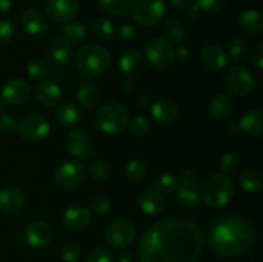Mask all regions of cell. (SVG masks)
Segmentation results:
<instances>
[{
	"instance_id": "50",
	"label": "cell",
	"mask_w": 263,
	"mask_h": 262,
	"mask_svg": "<svg viewBox=\"0 0 263 262\" xmlns=\"http://www.w3.org/2000/svg\"><path fill=\"white\" fill-rule=\"evenodd\" d=\"M197 172L193 169H185L181 171L180 175V181L184 188H193L195 186V182H197Z\"/></svg>"
},
{
	"instance_id": "44",
	"label": "cell",
	"mask_w": 263,
	"mask_h": 262,
	"mask_svg": "<svg viewBox=\"0 0 263 262\" xmlns=\"http://www.w3.org/2000/svg\"><path fill=\"white\" fill-rule=\"evenodd\" d=\"M128 127H130L131 134L136 136H143L145 134H148V131L151 130V123H149L148 118L144 117V116H136L133 120L130 121V123H127Z\"/></svg>"
},
{
	"instance_id": "46",
	"label": "cell",
	"mask_w": 263,
	"mask_h": 262,
	"mask_svg": "<svg viewBox=\"0 0 263 262\" xmlns=\"http://www.w3.org/2000/svg\"><path fill=\"white\" fill-rule=\"evenodd\" d=\"M199 10L208 13V14H216L221 12L225 4V0H194Z\"/></svg>"
},
{
	"instance_id": "37",
	"label": "cell",
	"mask_w": 263,
	"mask_h": 262,
	"mask_svg": "<svg viewBox=\"0 0 263 262\" xmlns=\"http://www.w3.org/2000/svg\"><path fill=\"white\" fill-rule=\"evenodd\" d=\"M63 33L69 41L79 43L82 41L87 35V27L81 22H71L67 23L63 27Z\"/></svg>"
},
{
	"instance_id": "30",
	"label": "cell",
	"mask_w": 263,
	"mask_h": 262,
	"mask_svg": "<svg viewBox=\"0 0 263 262\" xmlns=\"http://www.w3.org/2000/svg\"><path fill=\"white\" fill-rule=\"evenodd\" d=\"M239 182L246 192L256 193L262 188L263 175L258 169L249 167L241 172L240 176H239Z\"/></svg>"
},
{
	"instance_id": "42",
	"label": "cell",
	"mask_w": 263,
	"mask_h": 262,
	"mask_svg": "<svg viewBox=\"0 0 263 262\" xmlns=\"http://www.w3.org/2000/svg\"><path fill=\"white\" fill-rule=\"evenodd\" d=\"M112 208V202L105 195H97L90 200V212L94 215L103 216L108 213Z\"/></svg>"
},
{
	"instance_id": "26",
	"label": "cell",
	"mask_w": 263,
	"mask_h": 262,
	"mask_svg": "<svg viewBox=\"0 0 263 262\" xmlns=\"http://www.w3.org/2000/svg\"><path fill=\"white\" fill-rule=\"evenodd\" d=\"M239 27L249 35H261L263 32V17L256 9H247L239 14Z\"/></svg>"
},
{
	"instance_id": "34",
	"label": "cell",
	"mask_w": 263,
	"mask_h": 262,
	"mask_svg": "<svg viewBox=\"0 0 263 262\" xmlns=\"http://www.w3.org/2000/svg\"><path fill=\"white\" fill-rule=\"evenodd\" d=\"M98 2L105 13L115 17L126 14L130 8V0H98Z\"/></svg>"
},
{
	"instance_id": "1",
	"label": "cell",
	"mask_w": 263,
	"mask_h": 262,
	"mask_svg": "<svg viewBox=\"0 0 263 262\" xmlns=\"http://www.w3.org/2000/svg\"><path fill=\"white\" fill-rule=\"evenodd\" d=\"M203 249V234L194 222L167 218L141 235L138 253L143 262H194Z\"/></svg>"
},
{
	"instance_id": "33",
	"label": "cell",
	"mask_w": 263,
	"mask_h": 262,
	"mask_svg": "<svg viewBox=\"0 0 263 262\" xmlns=\"http://www.w3.org/2000/svg\"><path fill=\"white\" fill-rule=\"evenodd\" d=\"M163 30L170 43H181L186 33L184 25L177 18H168L164 23Z\"/></svg>"
},
{
	"instance_id": "38",
	"label": "cell",
	"mask_w": 263,
	"mask_h": 262,
	"mask_svg": "<svg viewBox=\"0 0 263 262\" xmlns=\"http://www.w3.org/2000/svg\"><path fill=\"white\" fill-rule=\"evenodd\" d=\"M86 174L95 181H105L110 176V167L104 161H92L87 167Z\"/></svg>"
},
{
	"instance_id": "18",
	"label": "cell",
	"mask_w": 263,
	"mask_h": 262,
	"mask_svg": "<svg viewBox=\"0 0 263 262\" xmlns=\"http://www.w3.org/2000/svg\"><path fill=\"white\" fill-rule=\"evenodd\" d=\"M66 149L71 156L87 158L91 156L92 144L89 136L82 131H71L66 138Z\"/></svg>"
},
{
	"instance_id": "14",
	"label": "cell",
	"mask_w": 263,
	"mask_h": 262,
	"mask_svg": "<svg viewBox=\"0 0 263 262\" xmlns=\"http://www.w3.org/2000/svg\"><path fill=\"white\" fill-rule=\"evenodd\" d=\"M2 95L7 103L12 105H22L30 100L32 95V89L27 81L21 79H14L8 81L3 86Z\"/></svg>"
},
{
	"instance_id": "48",
	"label": "cell",
	"mask_w": 263,
	"mask_h": 262,
	"mask_svg": "<svg viewBox=\"0 0 263 262\" xmlns=\"http://www.w3.org/2000/svg\"><path fill=\"white\" fill-rule=\"evenodd\" d=\"M15 35V27L12 21L0 20V45L8 43Z\"/></svg>"
},
{
	"instance_id": "57",
	"label": "cell",
	"mask_w": 263,
	"mask_h": 262,
	"mask_svg": "<svg viewBox=\"0 0 263 262\" xmlns=\"http://www.w3.org/2000/svg\"><path fill=\"white\" fill-rule=\"evenodd\" d=\"M121 90H122L123 92H131L134 90V82L133 80L130 79H126L123 80L122 82H121Z\"/></svg>"
},
{
	"instance_id": "27",
	"label": "cell",
	"mask_w": 263,
	"mask_h": 262,
	"mask_svg": "<svg viewBox=\"0 0 263 262\" xmlns=\"http://www.w3.org/2000/svg\"><path fill=\"white\" fill-rule=\"evenodd\" d=\"M234 100L226 94H218L210 102V115L217 121L228 120L234 112Z\"/></svg>"
},
{
	"instance_id": "58",
	"label": "cell",
	"mask_w": 263,
	"mask_h": 262,
	"mask_svg": "<svg viewBox=\"0 0 263 262\" xmlns=\"http://www.w3.org/2000/svg\"><path fill=\"white\" fill-rule=\"evenodd\" d=\"M13 0H0V14L7 13L12 9Z\"/></svg>"
},
{
	"instance_id": "6",
	"label": "cell",
	"mask_w": 263,
	"mask_h": 262,
	"mask_svg": "<svg viewBox=\"0 0 263 262\" xmlns=\"http://www.w3.org/2000/svg\"><path fill=\"white\" fill-rule=\"evenodd\" d=\"M131 15L138 25L151 27L163 18L166 12L164 0H131Z\"/></svg>"
},
{
	"instance_id": "8",
	"label": "cell",
	"mask_w": 263,
	"mask_h": 262,
	"mask_svg": "<svg viewBox=\"0 0 263 262\" xmlns=\"http://www.w3.org/2000/svg\"><path fill=\"white\" fill-rule=\"evenodd\" d=\"M146 59L156 69L163 71L171 67L176 59L175 48L168 40L162 38H154L145 46Z\"/></svg>"
},
{
	"instance_id": "15",
	"label": "cell",
	"mask_w": 263,
	"mask_h": 262,
	"mask_svg": "<svg viewBox=\"0 0 263 262\" xmlns=\"http://www.w3.org/2000/svg\"><path fill=\"white\" fill-rule=\"evenodd\" d=\"M91 212L81 204H73L64 211L62 223L69 231H82L90 225Z\"/></svg>"
},
{
	"instance_id": "53",
	"label": "cell",
	"mask_w": 263,
	"mask_h": 262,
	"mask_svg": "<svg viewBox=\"0 0 263 262\" xmlns=\"http://www.w3.org/2000/svg\"><path fill=\"white\" fill-rule=\"evenodd\" d=\"M226 131H228L229 135H233V136H238L239 134L241 133V128L239 126L238 121H230L226 126Z\"/></svg>"
},
{
	"instance_id": "22",
	"label": "cell",
	"mask_w": 263,
	"mask_h": 262,
	"mask_svg": "<svg viewBox=\"0 0 263 262\" xmlns=\"http://www.w3.org/2000/svg\"><path fill=\"white\" fill-rule=\"evenodd\" d=\"M139 205L146 215L157 216L163 212L166 203L163 195L156 189H145L139 197Z\"/></svg>"
},
{
	"instance_id": "24",
	"label": "cell",
	"mask_w": 263,
	"mask_h": 262,
	"mask_svg": "<svg viewBox=\"0 0 263 262\" xmlns=\"http://www.w3.org/2000/svg\"><path fill=\"white\" fill-rule=\"evenodd\" d=\"M200 59H202V63L212 71L222 69L228 64V57H226L225 51L222 50L221 46L215 45V44H211L202 49Z\"/></svg>"
},
{
	"instance_id": "40",
	"label": "cell",
	"mask_w": 263,
	"mask_h": 262,
	"mask_svg": "<svg viewBox=\"0 0 263 262\" xmlns=\"http://www.w3.org/2000/svg\"><path fill=\"white\" fill-rule=\"evenodd\" d=\"M172 7L182 13L187 20H195L199 15V8L197 7L194 0H170Z\"/></svg>"
},
{
	"instance_id": "28",
	"label": "cell",
	"mask_w": 263,
	"mask_h": 262,
	"mask_svg": "<svg viewBox=\"0 0 263 262\" xmlns=\"http://www.w3.org/2000/svg\"><path fill=\"white\" fill-rule=\"evenodd\" d=\"M241 131L252 136H261L263 134V113L261 109H252L247 112L239 121Z\"/></svg>"
},
{
	"instance_id": "54",
	"label": "cell",
	"mask_w": 263,
	"mask_h": 262,
	"mask_svg": "<svg viewBox=\"0 0 263 262\" xmlns=\"http://www.w3.org/2000/svg\"><path fill=\"white\" fill-rule=\"evenodd\" d=\"M175 54H176V58H179L180 61H186L190 55V51L186 46H180V48L175 49Z\"/></svg>"
},
{
	"instance_id": "25",
	"label": "cell",
	"mask_w": 263,
	"mask_h": 262,
	"mask_svg": "<svg viewBox=\"0 0 263 262\" xmlns=\"http://www.w3.org/2000/svg\"><path fill=\"white\" fill-rule=\"evenodd\" d=\"M152 116L161 123H172L179 116V109L174 102L168 99H158L152 104Z\"/></svg>"
},
{
	"instance_id": "36",
	"label": "cell",
	"mask_w": 263,
	"mask_h": 262,
	"mask_svg": "<svg viewBox=\"0 0 263 262\" xmlns=\"http://www.w3.org/2000/svg\"><path fill=\"white\" fill-rule=\"evenodd\" d=\"M221 170L225 175H234L241 167V158L235 152H228L221 158Z\"/></svg>"
},
{
	"instance_id": "39",
	"label": "cell",
	"mask_w": 263,
	"mask_h": 262,
	"mask_svg": "<svg viewBox=\"0 0 263 262\" xmlns=\"http://www.w3.org/2000/svg\"><path fill=\"white\" fill-rule=\"evenodd\" d=\"M27 73L30 74L32 79L35 80H45L48 74L50 73V68H49L48 63L43 59H31L27 64Z\"/></svg>"
},
{
	"instance_id": "23",
	"label": "cell",
	"mask_w": 263,
	"mask_h": 262,
	"mask_svg": "<svg viewBox=\"0 0 263 262\" xmlns=\"http://www.w3.org/2000/svg\"><path fill=\"white\" fill-rule=\"evenodd\" d=\"M77 100L85 109H92L97 107L100 99V91L97 85L85 79H80L79 89L76 92Z\"/></svg>"
},
{
	"instance_id": "59",
	"label": "cell",
	"mask_w": 263,
	"mask_h": 262,
	"mask_svg": "<svg viewBox=\"0 0 263 262\" xmlns=\"http://www.w3.org/2000/svg\"><path fill=\"white\" fill-rule=\"evenodd\" d=\"M64 80V73L61 69H55L54 72H51V81L57 82V84H61Z\"/></svg>"
},
{
	"instance_id": "4",
	"label": "cell",
	"mask_w": 263,
	"mask_h": 262,
	"mask_svg": "<svg viewBox=\"0 0 263 262\" xmlns=\"http://www.w3.org/2000/svg\"><path fill=\"white\" fill-rule=\"evenodd\" d=\"M235 186L228 175H212L204 181L202 188V199L208 207L220 208L228 204L234 197Z\"/></svg>"
},
{
	"instance_id": "5",
	"label": "cell",
	"mask_w": 263,
	"mask_h": 262,
	"mask_svg": "<svg viewBox=\"0 0 263 262\" xmlns=\"http://www.w3.org/2000/svg\"><path fill=\"white\" fill-rule=\"evenodd\" d=\"M94 122L102 133L113 135L125 130L128 123V112L123 105L108 103L97 110Z\"/></svg>"
},
{
	"instance_id": "45",
	"label": "cell",
	"mask_w": 263,
	"mask_h": 262,
	"mask_svg": "<svg viewBox=\"0 0 263 262\" xmlns=\"http://www.w3.org/2000/svg\"><path fill=\"white\" fill-rule=\"evenodd\" d=\"M113 253L105 247H97L87 254V262H112Z\"/></svg>"
},
{
	"instance_id": "19",
	"label": "cell",
	"mask_w": 263,
	"mask_h": 262,
	"mask_svg": "<svg viewBox=\"0 0 263 262\" xmlns=\"http://www.w3.org/2000/svg\"><path fill=\"white\" fill-rule=\"evenodd\" d=\"M53 238L51 228L44 221H33L26 229V239L33 248H44Z\"/></svg>"
},
{
	"instance_id": "12",
	"label": "cell",
	"mask_w": 263,
	"mask_h": 262,
	"mask_svg": "<svg viewBox=\"0 0 263 262\" xmlns=\"http://www.w3.org/2000/svg\"><path fill=\"white\" fill-rule=\"evenodd\" d=\"M79 10L77 0H48L45 12L49 20L54 23H68L73 20Z\"/></svg>"
},
{
	"instance_id": "41",
	"label": "cell",
	"mask_w": 263,
	"mask_h": 262,
	"mask_svg": "<svg viewBox=\"0 0 263 262\" xmlns=\"http://www.w3.org/2000/svg\"><path fill=\"white\" fill-rule=\"evenodd\" d=\"M126 176L130 179L131 181H139L143 179L146 174V166L143 161L140 159H131L127 164H126Z\"/></svg>"
},
{
	"instance_id": "16",
	"label": "cell",
	"mask_w": 263,
	"mask_h": 262,
	"mask_svg": "<svg viewBox=\"0 0 263 262\" xmlns=\"http://www.w3.org/2000/svg\"><path fill=\"white\" fill-rule=\"evenodd\" d=\"M21 23L26 32L33 38H40V36L45 35L49 28L46 17L36 8L26 9L21 17Z\"/></svg>"
},
{
	"instance_id": "55",
	"label": "cell",
	"mask_w": 263,
	"mask_h": 262,
	"mask_svg": "<svg viewBox=\"0 0 263 262\" xmlns=\"http://www.w3.org/2000/svg\"><path fill=\"white\" fill-rule=\"evenodd\" d=\"M136 103H138L140 107L148 108V107H151V105H152V99H151V97H149V95L140 94L138 98H136Z\"/></svg>"
},
{
	"instance_id": "47",
	"label": "cell",
	"mask_w": 263,
	"mask_h": 262,
	"mask_svg": "<svg viewBox=\"0 0 263 262\" xmlns=\"http://www.w3.org/2000/svg\"><path fill=\"white\" fill-rule=\"evenodd\" d=\"M81 256V249L74 243H66L62 248L61 257L63 262H77Z\"/></svg>"
},
{
	"instance_id": "51",
	"label": "cell",
	"mask_w": 263,
	"mask_h": 262,
	"mask_svg": "<svg viewBox=\"0 0 263 262\" xmlns=\"http://www.w3.org/2000/svg\"><path fill=\"white\" fill-rule=\"evenodd\" d=\"M252 63L256 67L258 71L263 69V43L259 41L253 49V53H252Z\"/></svg>"
},
{
	"instance_id": "17",
	"label": "cell",
	"mask_w": 263,
	"mask_h": 262,
	"mask_svg": "<svg viewBox=\"0 0 263 262\" xmlns=\"http://www.w3.org/2000/svg\"><path fill=\"white\" fill-rule=\"evenodd\" d=\"M120 67L127 79L135 80L143 76L146 69V62L139 51L127 50L121 55Z\"/></svg>"
},
{
	"instance_id": "49",
	"label": "cell",
	"mask_w": 263,
	"mask_h": 262,
	"mask_svg": "<svg viewBox=\"0 0 263 262\" xmlns=\"http://www.w3.org/2000/svg\"><path fill=\"white\" fill-rule=\"evenodd\" d=\"M18 127L17 118L12 115H3L0 116V131L3 133L10 134L13 131H15V128Z\"/></svg>"
},
{
	"instance_id": "31",
	"label": "cell",
	"mask_w": 263,
	"mask_h": 262,
	"mask_svg": "<svg viewBox=\"0 0 263 262\" xmlns=\"http://www.w3.org/2000/svg\"><path fill=\"white\" fill-rule=\"evenodd\" d=\"M91 32L99 41H110L115 36L116 30L113 23L108 18L98 17L91 23Z\"/></svg>"
},
{
	"instance_id": "11",
	"label": "cell",
	"mask_w": 263,
	"mask_h": 262,
	"mask_svg": "<svg viewBox=\"0 0 263 262\" xmlns=\"http://www.w3.org/2000/svg\"><path fill=\"white\" fill-rule=\"evenodd\" d=\"M135 226L127 220H116L105 230V240L117 249H125L135 239Z\"/></svg>"
},
{
	"instance_id": "35",
	"label": "cell",
	"mask_w": 263,
	"mask_h": 262,
	"mask_svg": "<svg viewBox=\"0 0 263 262\" xmlns=\"http://www.w3.org/2000/svg\"><path fill=\"white\" fill-rule=\"evenodd\" d=\"M154 186H156L157 192L161 194H171L177 190V180L174 175L164 172V174L157 176Z\"/></svg>"
},
{
	"instance_id": "43",
	"label": "cell",
	"mask_w": 263,
	"mask_h": 262,
	"mask_svg": "<svg viewBox=\"0 0 263 262\" xmlns=\"http://www.w3.org/2000/svg\"><path fill=\"white\" fill-rule=\"evenodd\" d=\"M247 51H248V45H247L246 40L241 38L234 39L229 46V55L234 61H243L247 57Z\"/></svg>"
},
{
	"instance_id": "20",
	"label": "cell",
	"mask_w": 263,
	"mask_h": 262,
	"mask_svg": "<svg viewBox=\"0 0 263 262\" xmlns=\"http://www.w3.org/2000/svg\"><path fill=\"white\" fill-rule=\"evenodd\" d=\"M25 207V195L17 188H4L0 190V211L7 215H14Z\"/></svg>"
},
{
	"instance_id": "3",
	"label": "cell",
	"mask_w": 263,
	"mask_h": 262,
	"mask_svg": "<svg viewBox=\"0 0 263 262\" xmlns=\"http://www.w3.org/2000/svg\"><path fill=\"white\" fill-rule=\"evenodd\" d=\"M112 58L104 46L87 44L79 49L74 55V64L85 79H94L104 74L109 69Z\"/></svg>"
},
{
	"instance_id": "56",
	"label": "cell",
	"mask_w": 263,
	"mask_h": 262,
	"mask_svg": "<svg viewBox=\"0 0 263 262\" xmlns=\"http://www.w3.org/2000/svg\"><path fill=\"white\" fill-rule=\"evenodd\" d=\"M118 262H136V259L131 252L123 251L118 257Z\"/></svg>"
},
{
	"instance_id": "13",
	"label": "cell",
	"mask_w": 263,
	"mask_h": 262,
	"mask_svg": "<svg viewBox=\"0 0 263 262\" xmlns=\"http://www.w3.org/2000/svg\"><path fill=\"white\" fill-rule=\"evenodd\" d=\"M46 57L55 66H66L72 58V43L64 35L53 36L46 44Z\"/></svg>"
},
{
	"instance_id": "32",
	"label": "cell",
	"mask_w": 263,
	"mask_h": 262,
	"mask_svg": "<svg viewBox=\"0 0 263 262\" xmlns=\"http://www.w3.org/2000/svg\"><path fill=\"white\" fill-rule=\"evenodd\" d=\"M176 198L177 200H179L180 204H181L182 207H186V208L198 207V205L200 204V200H202L199 190H198L195 186L180 188L176 193Z\"/></svg>"
},
{
	"instance_id": "52",
	"label": "cell",
	"mask_w": 263,
	"mask_h": 262,
	"mask_svg": "<svg viewBox=\"0 0 263 262\" xmlns=\"http://www.w3.org/2000/svg\"><path fill=\"white\" fill-rule=\"evenodd\" d=\"M117 35L118 38L122 39V40L130 41L136 36V30L133 25H130V23H125V25L120 26V28H118L117 31Z\"/></svg>"
},
{
	"instance_id": "9",
	"label": "cell",
	"mask_w": 263,
	"mask_h": 262,
	"mask_svg": "<svg viewBox=\"0 0 263 262\" xmlns=\"http://www.w3.org/2000/svg\"><path fill=\"white\" fill-rule=\"evenodd\" d=\"M49 131H50L49 121L43 115H37V113L25 116L18 123L20 135L26 141H31V143L45 139L49 135Z\"/></svg>"
},
{
	"instance_id": "29",
	"label": "cell",
	"mask_w": 263,
	"mask_h": 262,
	"mask_svg": "<svg viewBox=\"0 0 263 262\" xmlns=\"http://www.w3.org/2000/svg\"><path fill=\"white\" fill-rule=\"evenodd\" d=\"M55 118L61 125L71 127L81 121V112L73 103H62L55 110Z\"/></svg>"
},
{
	"instance_id": "10",
	"label": "cell",
	"mask_w": 263,
	"mask_h": 262,
	"mask_svg": "<svg viewBox=\"0 0 263 262\" xmlns=\"http://www.w3.org/2000/svg\"><path fill=\"white\" fill-rule=\"evenodd\" d=\"M86 177V169L76 161H67L57 169L54 181L64 190L79 188Z\"/></svg>"
},
{
	"instance_id": "21",
	"label": "cell",
	"mask_w": 263,
	"mask_h": 262,
	"mask_svg": "<svg viewBox=\"0 0 263 262\" xmlns=\"http://www.w3.org/2000/svg\"><path fill=\"white\" fill-rule=\"evenodd\" d=\"M36 99L45 107H54L62 99L61 86L51 80H43L36 86Z\"/></svg>"
},
{
	"instance_id": "2",
	"label": "cell",
	"mask_w": 263,
	"mask_h": 262,
	"mask_svg": "<svg viewBox=\"0 0 263 262\" xmlns=\"http://www.w3.org/2000/svg\"><path fill=\"white\" fill-rule=\"evenodd\" d=\"M256 241L251 223L238 216L220 217L208 230L211 248L222 257H240L248 253Z\"/></svg>"
},
{
	"instance_id": "7",
	"label": "cell",
	"mask_w": 263,
	"mask_h": 262,
	"mask_svg": "<svg viewBox=\"0 0 263 262\" xmlns=\"http://www.w3.org/2000/svg\"><path fill=\"white\" fill-rule=\"evenodd\" d=\"M223 86L235 97H247L256 86L254 76L247 67L234 66L223 74Z\"/></svg>"
}]
</instances>
